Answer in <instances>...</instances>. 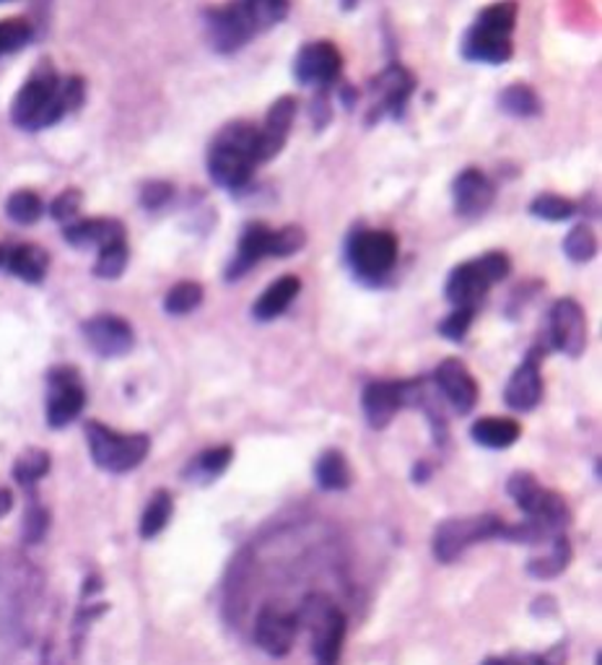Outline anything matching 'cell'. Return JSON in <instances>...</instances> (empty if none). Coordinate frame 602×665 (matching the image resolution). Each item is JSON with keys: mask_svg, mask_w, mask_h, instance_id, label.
Segmentation results:
<instances>
[{"mask_svg": "<svg viewBox=\"0 0 602 665\" xmlns=\"http://www.w3.org/2000/svg\"><path fill=\"white\" fill-rule=\"evenodd\" d=\"M83 94L86 89L79 75L60 81L50 65H40L13 100L11 117L24 131H42L55 125L68 112L79 110Z\"/></svg>", "mask_w": 602, "mask_h": 665, "instance_id": "cell-1", "label": "cell"}, {"mask_svg": "<svg viewBox=\"0 0 602 665\" xmlns=\"http://www.w3.org/2000/svg\"><path fill=\"white\" fill-rule=\"evenodd\" d=\"M261 146V125L249 120H232L213 139L208 149V175L224 191H245L253 183Z\"/></svg>", "mask_w": 602, "mask_h": 665, "instance_id": "cell-2", "label": "cell"}, {"mask_svg": "<svg viewBox=\"0 0 602 665\" xmlns=\"http://www.w3.org/2000/svg\"><path fill=\"white\" fill-rule=\"evenodd\" d=\"M517 0H497L486 6L465 29L462 37V58L472 63L504 65L514 55V27H517Z\"/></svg>", "mask_w": 602, "mask_h": 665, "instance_id": "cell-3", "label": "cell"}, {"mask_svg": "<svg viewBox=\"0 0 602 665\" xmlns=\"http://www.w3.org/2000/svg\"><path fill=\"white\" fill-rule=\"evenodd\" d=\"M507 494L514 499L517 510L522 512L524 520L538 525L548 535L567 533L571 523V512L567 499L559 491L545 489L530 471H514L507 481Z\"/></svg>", "mask_w": 602, "mask_h": 665, "instance_id": "cell-4", "label": "cell"}, {"mask_svg": "<svg viewBox=\"0 0 602 665\" xmlns=\"http://www.w3.org/2000/svg\"><path fill=\"white\" fill-rule=\"evenodd\" d=\"M299 630L309 634V649L315 665H338L346 642V616L323 593H312L296 611Z\"/></svg>", "mask_w": 602, "mask_h": 665, "instance_id": "cell-5", "label": "cell"}, {"mask_svg": "<svg viewBox=\"0 0 602 665\" xmlns=\"http://www.w3.org/2000/svg\"><path fill=\"white\" fill-rule=\"evenodd\" d=\"M509 274H512V258L507 253H501V249H491V253L465 260L449 270L445 282V297L455 307L476 309L480 299L489 294L491 286L504 282Z\"/></svg>", "mask_w": 602, "mask_h": 665, "instance_id": "cell-6", "label": "cell"}, {"mask_svg": "<svg viewBox=\"0 0 602 665\" xmlns=\"http://www.w3.org/2000/svg\"><path fill=\"white\" fill-rule=\"evenodd\" d=\"M400 255V242L387 229H356L346 239V263L358 282L377 284L390 276Z\"/></svg>", "mask_w": 602, "mask_h": 665, "instance_id": "cell-7", "label": "cell"}, {"mask_svg": "<svg viewBox=\"0 0 602 665\" xmlns=\"http://www.w3.org/2000/svg\"><path fill=\"white\" fill-rule=\"evenodd\" d=\"M509 525L499 515L483 512V515H465V518H449L445 523L437 525L431 539L433 556L441 564H452L460 559L465 551L478 546V543L501 539L507 541Z\"/></svg>", "mask_w": 602, "mask_h": 665, "instance_id": "cell-8", "label": "cell"}, {"mask_svg": "<svg viewBox=\"0 0 602 665\" xmlns=\"http://www.w3.org/2000/svg\"><path fill=\"white\" fill-rule=\"evenodd\" d=\"M86 442L91 460L106 473L135 471L151 450L149 434H120L99 421L86 424Z\"/></svg>", "mask_w": 602, "mask_h": 665, "instance_id": "cell-9", "label": "cell"}, {"mask_svg": "<svg viewBox=\"0 0 602 665\" xmlns=\"http://www.w3.org/2000/svg\"><path fill=\"white\" fill-rule=\"evenodd\" d=\"M540 357L551 351H561L571 359H579L586 349V315L577 299L563 297L555 301L548 313L543 328L538 332V341L532 346Z\"/></svg>", "mask_w": 602, "mask_h": 665, "instance_id": "cell-10", "label": "cell"}, {"mask_svg": "<svg viewBox=\"0 0 602 665\" xmlns=\"http://www.w3.org/2000/svg\"><path fill=\"white\" fill-rule=\"evenodd\" d=\"M205 34H208L213 50L221 55H234V52L247 48L261 32L249 17L245 0H228L221 9L205 13Z\"/></svg>", "mask_w": 602, "mask_h": 665, "instance_id": "cell-11", "label": "cell"}, {"mask_svg": "<svg viewBox=\"0 0 602 665\" xmlns=\"http://www.w3.org/2000/svg\"><path fill=\"white\" fill-rule=\"evenodd\" d=\"M418 86L416 75L406 65L390 63L375 81L369 83V117L367 123L375 125L377 120L395 117L400 120L406 115V108Z\"/></svg>", "mask_w": 602, "mask_h": 665, "instance_id": "cell-12", "label": "cell"}, {"mask_svg": "<svg viewBox=\"0 0 602 665\" xmlns=\"http://www.w3.org/2000/svg\"><path fill=\"white\" fill-rule=\"evenodd\" d=\"M86 406V390L73 367H55L48 375V424L63 429L75 421Z\"/></svg>", "mask_w": 602, "mask_h": 665, "instance_id": "cell-13", "label": "cell"}, {"mask_svg": "<svg viewBox=\"0 0 602 665\" xmlns=\"http://www.w3.org/2000/svg\"><path fill=\"white\" fill-rule=\"evenodd\" d=\"M343 73V55L338 44L330 40H317L304 44L294 58V79L302 86L327 89L340 79Z\"/></svg>", "mask_w": 602, "mask_h": 665, "instance_id": "cell-14", "label": "cell"}, {"mask_svg": "<svg viewBox=\"0 0 602 665\" xmlns=\"http://www.w3.org/2000/svg\"><path fill=\"white\" fill-rule=\"evenodd\" d=\"M431 382H433V390H437L439 396L452 406V411L457 416H468L472 408L478 406V398H480L478 380L472 377V372L462 359L449 357L441 361V365L433 369Z\"/></svg>", "mask_w": 602, "mask_h": 665, "instance_id": "cell-15", "label": "cell"}, {"mask_svg": "<svg viewBox=\"0 0 602 665\" xmlns=\"http://www.w3.org/2000/svg\"><path fill=\"white\" fill-rule=\"evenodd\" d=\"M83 338L104 359L125 357L135 346V332L131 323L120 315H94L83 323Z\"/></svg>", "mask_w": 602, "mask_h": 665, "instance_id": "cell-16", "label": "cell"}, {"mask_svg": "<svg viewBox=\"0 0 602 665\" xmlns=\"http://www.w3.org/2000/svg\"><path fill=\"white\" fill-rule=\"evenodd\" d=\"M299 637V618L284 608L263 606L255 622V645L271 657H286Z\"/></svg>", "mask_w": 602, "mask_h": 665, "instance_id": "cell-17", "label": "cell"}, {"mask_svg": "<svg viewBox=\"0 0 602 665\" xmlns=\"http://www.w3.org/2000/svg\"><path fill=\"white\" fill-rule=\"evenodd\" d=\"M402 408H408L406 380H375L364 388L361 411L371 429L382 432L392 424V419Z\"/></svg>", "mask_w": 602, "mask_h": 665, "instance_id": "cell-18", "label": "cell"}, {"mask_svg": "<svg viewBox=\"0 0 602 665\" xmlns=\"http://www.w3.org/2000/svg\"><path fill=\"white\" fill-rule=\"evenodd\" d=\"M543 359L545 357H540L535 349H530L528 357L522 359V365L514 369L512 377H509L504 388V403L512 408V411L530 413L535 411L540 400H543L545 382H543V372H540Z\"/></svg>", "mask_w": 602, "mask_h": 665, "instance_id": "cell-19", "label": "cell"}, {"mask_svg": "<svg viewBox=\"0 0 602 665\" xmlns=\"http://www.w3.org/2000/svg\"><path fill=\"white\" fill-rule=\"evenodd\" d=\"M497 198V187H493L491 177L486 175L478 166H468L452 183V203L455 214L462 218H480L493 206Z\"/></svg>", "mask_w": 602, "mask_h": 665, "instance_id": "cell-20", "label": "cell"}, {"mask_svg": "<svg viewBox=\"0 0 602 665\" xmlns=\"http://www.w3.org/2000/svg\"><path fill=\"white\" fill-rule=\"evenodd\" d=\"M299 115V102L294 96H278L271 104L265 125L261 127V146H257V164H268L284 151L294 120Z\"/></svg>", "mask_w": 602, "mask_h": 665, "instance_id": "cell-21", "label": "cell"}, {"mask_svg": "<svg viewBox=\"0 0 602 665\" xmlns=\"http://www.w3.org/2000/svg\"><path fill=\"white\" fill-rule=\"evenodd\" d=\"M268 239L271 229L261 222L247 224L239 234V245H236L234 258L226 266V282H236V278L247 276L257 263L268 258Z\"/></svg>", "mask_w": 602, "mask_h": 665, "instance_id": "cell-22", "label": "cell"}, {"mask_svg": "<svg viewBox=\"0 0 602 665\" xmlns=\"http://www.w3.org/2000/svg\"><path fill=\"white\" fill-rule=\"evenodd\" d=\"M65 239L68 245L79 249H102L112 245V242L125 239V226L118 218H83V222L65 224Z\"/></svg>", "mask_w": 602, "mask_h": 665, "instance_id": "cell-23", "label": "cell"}, {"mask_svg": "<svg viewBox=\"0 0 602 665\" xmlns=\"http://www.w3.org/2000/svg\"><path fill=\"white\" fill-rule=\"evenodd\" d=\"M302 291V278L299 276H280L265 289L253 305V317L257 323H271L286 313L294 305V299Z\"/></svg>", "mask_w": 602, "mask_h": 665, "instance_id": "cell-24", "label": "cell"}, {"mask_svg": "<svg viewBox=\"0 0 602 665\" xmlns=\"http://www.w3.org/2000/svg\"><path fill=\"white\" fill-rule=\"evenodd\" d=\"M470 437L486 450H507L522 437V424L509 416H483V419L472 421Z\"/></svg>", "mask_w": 602, "mask_h": 665, "instance_id": "cell-25", "label": "cell"}, {"mask_svg": "<svg viewBox=\"0 0 602 665\" xmlns=\"http://www.w3.org/2000/svg\"><path fill=\"white\" fill-rule=\"evenodd\" d=\"M232 460H234L232 444L208 448V450H203L201 456H195L193 460H190L185 471H182V479L190 483H197V487H208V483L218 481L221 475L226 473V468L232 466Z\"/></svg>", "mask_w": 602, "mask_h": 665, "instance_id": "cell-26", "label": "cell"}, {"mask_svg": "<svg viewBox=\"0 0 602 665\" xmlns=\"http://www.w3.org/2000/svg\"><path fill=\"white\" fill-rule=\"evenodd\" d=\"M6 260H9L11 274L24 278L27 284H40L42 278L48 276V268H50L48 253H44V249L37 247V245L13 247L11 255Z\"/></svg>", "mask_w": 602, "mask_h": 665, "instance_id": "cell-27", "label": "cell"}, {"mask_svg": "<svg viewBox=\"0 0 602 665\" xmlns=\"http://www.w3.org/2000/svg\"><path fill=\"white\" fill-rule=\"evenodd\" d=\"M548 546H551L548 549V554L530 559V564H528V572L538 580L559 577V574L567 572V566L571 564V541L567 533L555 535Z\"/></svg>", "mask_w": 602, "mask_h": 665, "instance_id": "cell-28", "label": "cell"}, {"mask_svg": "<svg viewBox=\"0 0 602 665\" xmlns=\"http://www.w3.org/2000/svg\"><path fill=\"white\" fill-rule=\"evenodd\" d=\"M499 108L512 117H538L543 112V102H540V94L530 83H509L507 89H501L499 94Z\"/></svg>", "mask_w": 602, "mask_h": 665, "instance_id": "cell-29", "label": "cell"}, {"mask_svg": "<svg viewBox=\"0 0 602 665\" xmlns=\"http://www.w3.org/2000/svg\"><path fill=\"white\" fill-rule=\"evenodd\" d=\"M315 479L317 487L325 491H343L350 487V479H354V473H350V466L346 456H343L340 450H325L323 456H319L317 466H315Z\"/></svg>", "mask_w": 602, "mask_h": 665, "instance_id": "cell-30", "label": "cell"}, {"mask_svg": "<svg viewBox=\"0 0 602 665\" xmlns=\"http://www.w3.org/2000/svg\"><path fill=\"white\" fill-rule=\"evenodd\" d=\"M174 515V499L166 489H159L154 497H151V502L146 504V510H143L141 518V539H156L159 533L164 531L166 525H170V520Z\"/></svg>", "mask_w": 602, "mask_h": 665, "instance_id": "cell-31", "label": "cell"}, {"mask_svg": "<svg viewBox=\"0 0 602 665\" xmlns=\"http://www.w3.org/2000/svg\"><path fill=\"white\" fill-rule=\"evenodd\" d=\"M528 211L535 218H540V222L561 224V222H569V218L577 214V203L563 198L559 193H540L538 198L530 203Z\"/></svg>", "mask_w": 602, "mask_h": 665, "instance_id": "cell-32", "label": "cell"}, {"mask_svg": "<svg viewBox=\"0 0 602 665\" xmlns=\"http://www.w3.org/2000/svg\"><path fill=\"white\" fill-rule=\"evenodd\" d=\"M203 301V286L197 282H180L174 284L164 297V309L174 317L190 315L193 309L201 307Z\"/></svg>", "mask_w": 602, "mask_h": 665, "instance_id": "cell-33", "label": "cell"}, {"mask_svg": "<svg viewBox=\"0 0 602 665\" xmlns=\"http://www.w3.org/2000/svg\"><path fill=\"white\" fill-rule=\"evenodd\" d=\"M127 258H131V253H127V242L125 239L112 242V245L99 249V258L94 263V276L106 278V282L120 278L127 268Z\"/></svg>", "mask_w": 602, "mask_h": 665, "instance_id": "cell-34", "label": "cell"}, {"mask_svg": "<svg viewBox=\"0 0 602 665\" xmlns=\"http://www.w3.org/2000/svg\"><path fill=\"white\" fill-rule=\"evenodd\" d=\"M245 3L257 32H268V29L278 27L280 21H286L288 11H292L288 0H245Z\"/></svg>", "mask_w": 602, "mask_h": 665, "instance_id": "cell-35", "label": "cell"}, {"mask_svg": "<svg viewBox=\"0 0 602 665\" xmlns=\"http://www.w3.org/2000/svg\"><path fill=\"white\" fill-rule=\"evenodd\" d=\"M598 237L586 224H577L563 239V253L574 263H590L598 255Z\"/></svg>", "mask_w": 602, "mask_h": 665, "instance_id": "cell-36", "label": "cell"}, {"mask_svg": "<svg viewBox=\"0 0 602 665\" xmlns=\"http://www.w3.org/2000/svg\"><path fill=\"white\" fill-rule=\"evenodd\" d=\"M6 214L17 224H37L44 214V203L34 191H17L6 203Z\"/></svg>", "mask_w": 602, "mask_h": 665, "instance_id": "cell-37", "label": "cell"}, {"mask_svg": "<svg viewBox=\"0 0 602 665\" xmlns=\"http://www.w3.org/2000/svg\"><path fill=\"white\" fill-rule=\"evenodd\" d=\"M304 245H307V232L302 226L288 224L284 229H271L268 255H273V258H292Z\"/></svg>", "mask_w": 602, "mask_h": 665, "instance_id": "cell-38", "label": "cell"}, {"mask_svg": "<svg viewBox=\"0 0 602 665\" xmlns=\"http://www.w3.org/2000/svg\"><path fill=\"white\" fill-rule=\"evenodd\" d=\"M50 471V456L44 450H27L24 456L17 460V466H13V475H17V481L21 487H34L37 481L44 479Z\"/></svg>", "mask_w": 602, "mask_h": 665, "instance_id": "cell-39", "label": "cell"}, {"mask_svg": "<svg viewBox=\"0 0 602 665\" xmlns=\"http://www.w3.org/2000/svg\"><path fill=\"white\" fill-rule=\"evenodd\" d=\"M34 29L27 19H6L0 21V55H9L32 42Z\"/></svg>", "mask_w": 602, "mask_h": 665, "instance_id": "cell-40", "label": "cell"}, {"mask_svg": "<svg viewBox=\"0 0 602 665\" xmlns=\"http://www.w3.org/2000/svg\"><path fill=\"white\" fill-rule=\"evenodd\" d=\"M472 317H476V309L472 307H455L445 320L439 323V336L447 338V341L460 344L465 336H468Z\"/></svg>", "mask_w": 602, "mask_h": 665, "instance_id": "cell-41", "label": "cell"}, {"mask_svg": "<svg viewBox=\"0 0 602 665\" xmlns=\"http://www.w3.org/2000/svg\"><path fill=\"white\" fill-rule=\"evenodd\" d=\"M81 203H83V195L79 187H68V191H63L55 201H52L50 216L60 224H71L75 222V216H79Z\"/></svg>", "mask_w": 602, "mask_h": 665, "instance_id": "cell-42", "label": "cell"}, {"mask_svg": "<svg viewBox=\"0 0 602 665\" xmlns=\"http://www.w3.org/2000/svg\"><path fill=\"white\" fill-rule=\"evenodd\" d=\"M174 198V187L170 183H164V180H151L141 187V206L149 211H156L166 206Z\"/></svg>", "mask_w": 602, "mask_h": 665, "instance_id": "cell-43", "label": "cell"}, {"mask_svg": "<svg viewBox=\"0 0 602 665\" xmlns=\"http://www.w3.org/2000/svg\"><path fill=\"white\" fill-rule=\"evenodd\" d=\"M483 665H563L555 661L553 655H540V653H512V655H497L486 657Z\"/></svg>", "mask_w": 602, "mask_h": 665, "instance_id": "cell-44", "label": "cell"}, {"mask_svg": "<svg viewBox=\"0 0 602 665\" xmlns=\"http://www.w3.org/2000/svg\"><path fill=\"white\" fill-rule=\"evenodd\" d=\"M309 115H312V127L315 131H325L327 125H330L333 120V110H330V94H327V89H319V92L315 94V100H312V108H309Z\"/></svg>", "mask_w": 602, "mask_h": 665, "instance_id": "cell-45", "label": "cell"}, {"mask_svg": "<svg viewBox=\"0 0 602 665\" xmlns=\"http://www.w3.org/2000/svg\"><path fill=\"white\" fill-rule=\"evenodd\" d=\"M44 531H48V512L44 510H40V508H34L32 512H29V518H27V539L29 541H40L42 535H44Z\"/></svg>", "mask_w": 602, "mask_h": 665, "instance_id": "cell-46", "label": "cell"}, {"mask_svg": "<svg viewBox=\"0 0 602 665\" xmlns=\"http://www.w3.org/2000/svg\"><path fill=\"white\" fill-rule=\"evenodd\" d=\"M429 475H431V468L426 466L424 460H421V463H418V466L414 468V481H416V483H424V481H429Z\"/></svg>", "mask_w": 602, "mask_h": 665, "instance_id": "cell-47", "label": "cell"}, {"mask_svg": "<svg viewBox=\"0 0 602 665\" xmlns=\"http://www.w3.org/2000/svg\"><path fill=\"white\" fill-rule=\"evenodd\" d=\"M11 504H13L11 491L9 489H0V515H6V512L11 510Z\"/></svg>", "mask_w": 602, "mask_h": 665, "instance_id": "cell-48", "label": "cell"}, {"mask_svg": "<svg viewBox=\"0 0 602 665\" xmlns=\"http://www.w3.org/2000/svg\"><path fill=\"white\" fill-rule=\"evenodd\" d=\"M3 260H6V255H3V249H0V263H3Z\"/></svg>", "mask_w": 602, "mask_h": 665, "instance_id": "cell-49", "label": "cell"}, {"mask_svg": "<svg viewBox=\"0 0 602 665\" xmlns=\"http://www.w3.org/2000/svg\"><path fill=\"white\" fill-rule=\"evenodd\" d=\"M0 3H11V0H0Z\"/></svg>", "mask_w": 602, "mask_h": 665, "instance_id": "cell-50", "label": "cell"}]
</instances>
